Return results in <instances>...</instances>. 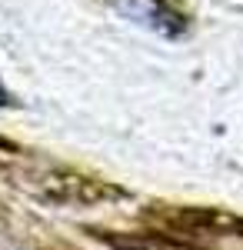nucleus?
Wrapping results in <instances>:
<instances>
[{
	"label": "nucleus",
	"mask_w": 243,
	"mask_h": 250,
	"mask_svg": "<svg viewBox=\"0 0 243 250\" xmlns=\"http://www.w3.org/2000/svg\"><path fill=\"white\" fill-rule=\"evenodd\" d=\"M0 104H7V90H3V83H0Z\"/></svg>",
	"instance_id": "obj_1"
}]
</instances>
